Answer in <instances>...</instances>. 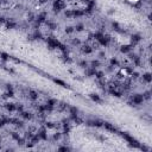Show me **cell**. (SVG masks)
<instances>
[{
	"label": "cell",
	"mask_w": 152,
	"mask_h": 152,
	"mask_svg": "<svg viewBox=\"0 0 152 152\" xmlns=\"http://www.w3.org/2000/svg\"><path fill=\"white\" fill-rule=\"evenodd\" d=\"M128 2H131V4H135V2H138L139 0H127Z\"/></svg>",
	"instance_id": "1"
}]
</instances>
